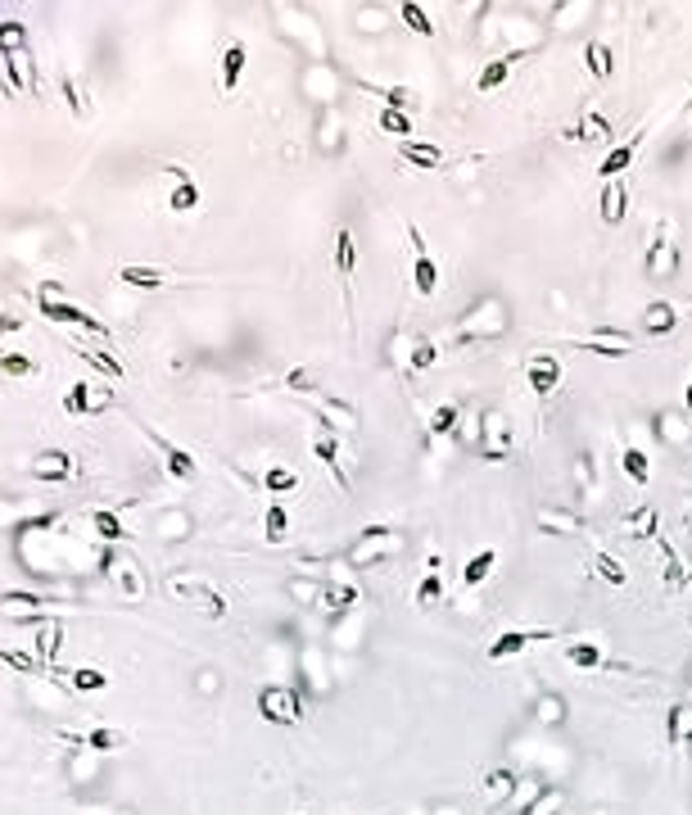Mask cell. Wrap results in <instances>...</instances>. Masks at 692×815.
<instances>
[{"instance_id": "cell-1", "label": "cell", "mask_w": 692, "mask_h": 815, "mask_svg": "<svg viewBox=\"0 0 692 815\" xmlns=\"http://www.w3.org/2000/svg\"><path fill=\"white\" fill-rule=\"evenodd\" d=\"M398 549H403V534H398L394 525H363L358 543L349 549V562H354V567H376V562L394 558Z\"/></svg>"}, {"instance_id": "cell-2", "label": "cell", "mask_w": 692, "mask_h": 815, "mask_svg": "<svg viewBox=\"0 0 692 815\" xmlns=\"http://www.w3.org/2000/svg\"><path fill=\"white\" fill-rule=\"evenodd\" d=\"M37 304H41V317H50V322H59V326H82V331H91L96 340H109V326H104L100 317H91L87 308L59 299V290H54V286H46V290L37 295Z\"/></svg>"}, {"instance_id": "cell-3", "label": "cell", "mask_w": 692, "mask_h": 815, "mask_svg": "<svg viewBox=\"0 0 692 815\" xmlns=\"http://www.w3.org/2000/svg\"><path fill=\"white\" fill-rule=\"evenodd\" d=\"M258 716L271 725H299L304 720V702L295 693V685H263L258 689Z\"/></svg>"}, {"instance_id": "cell-4", "label": "cell", "mask_w": 692, "mask_h": 815, "mask_svg": "<svg viewBox=\"0 0 692 815\" xmlns=\"http://www.w3.org/2000/svg\"><path fill=\"white\" fill-rule=\"evenodd\" d=\"M475 453H479L484 462H507V458H512V422L498 413V408H489V413L479 417Z\"/></svg>"}, {"instance_id": "cell-5", "label": "cell", "mask_w": 692, "mask_h": 815, "mask_svg": "<svg viewBox=\"0 0 692 815\" xmlns=\"http://www.w3.org/2000/svg\"><path fill=\"white\" fill-rule=\"evenodd\" d=\"M407 240H412V281H417V295L435 299L439 295V263L430 258V245H426L417 223H407Z\"/></svg>"}, {"instance_id": "cell-6", "label": "cell", "mask_w": 692, "mask_h": 815, "mask_svg": "<svg viewBox=\"0 0 692 815\" xmlns=\"http://www.w3.org/2000/svg\"><path fill=\"white\" fill-rule=\"evenodd\" d=\"M647 277L652 281H665V277H674V267H679V245L670 240V218H656L652 223V245H647Z\"/></svg>"}, {"instance_id": "cell-7", "label": "cell", "mask_w": 692, "mask_h": 815, "mask_svg": "<svg viewBox=\"0 0 692 815\" xmlns=\"http://www.w3.org/2000/svg\"><path fill=\"white\" fill-rule=\"evenodd\" d=\"M566 345H575V349H584V354H597V358H629V354H638V345H634V335H625V331H593V335H575V340H566Z\"/></svg>"}, {"instance_id": "cell-8", "label": "cell", "mask_w": 692, "mask_h": 815, "mask_svg": "<svg viewBox=\"0 0 692 815\" xmlns=\"http://www.w3.org/2000/svg\"><path fill=\"white\" fill-rule=\"evenodd\" d=\"M525 381H529L534 399L547 403L552 394H557V385H562V358L557 354H529L525 358Z\"/></svg>"}, {"instance_id": "cell-9", "label": "cell", "mask_w": 692, "mask_h": 815, "mask_svg": "<svg viewBox=\"0 0 692 815\" xmlns=\"http://www.w3.org/2000/svg\"><path fill=\"white\" fill-rule=\"evenodd\" d=\"M557 639V630H503L494 643H489V661H507V657H521L525 648H534V643H552Z\"/></svg>"}, {"instance_id": "cell-10", "label": "cell", "mask_w": 692, "mask_h": 815, "mask_svg": "<svg viewBox=\"0 0 692 815\" xmlns=\"http://www.w3.org/2000/svg\"><path fill=\"white\" fill-rule=\"evenodd\" d=\"M643 136H647V127L629 131L620 146H611V155L602 159L597 177H602V181H620V177H625V172H629V164H634V155H638V146H643Z\"/></svg>"}, {"instance_id": "cell-11", "label": "cell", "mask_w": 692, "mask_h": 815, "mask_svg": "<svg viewBox=\"0 0 692 815\" xmlns=\"http://www.w3.org/2000/svg\"><path fill=\"white\" fill-rule=\"evenodd\" d=\"M91 390H96L91 381H73V385H68L63 390V413H73V417H100L104 408L113 403V394H100L96 399Z\"/></svg>"}, {"instance_id": "cell-12", "label": "cell", "mask_w": 692, "mask_h": 815, "mask_svg": "<svg viewBox=\"0 0 692 815\" xmlns=\"http://www.w3.org/2000/svg\"><path fill=\"white\" fill-rule=\"evenodd\" d=\"M146 435H150V444L163 453V462H168V475H177V481H195V475H199V462H195V453H190V449H181V444L163 440L159 431H146Z\"/></svg>"}, {"instance_id": "cell-13", "label": "cell", "mask_w": 692, "mask_h": 815, "mask_svg": "<svg viewBox=\"0 0 692 815\" xmlns=\"http://www.w3.org/2000/svg\"><path fill=\"white\" fill-rule=\"evenodd\" d=\"M597 209H602V223L606 227H620V223L629 218V186H625V177H620V181H602Z\"/></svg>"}, {"instance_id": "cell-14", "label": "cell", "mask_w": 692, "mask_h": 815, "mask_svg": "<svg viewBox=\"0 0 692 815\" xmlns=\"http://www.w3.org/2000/svg\"><path fill=\"white\" fill-rule=\"evenodd\" d=\"M683 313H688L683 304L656 299V304H647V308H643V331H647V335H670V331H679Z\"/></svg>"}, {"instance_id": "cell-15", "label": "cell", "mask_w": 692, "mask_h": 815, "mask_svg": "<svg viewBox=\"0 0 692 815\" xmlns=\"http://www.w3.org/2000/svg\"><path fill=\"white\" fill-rule=\"evenodd\" d=\"M444 553H430V562H426V576H421V584H417V607L421 611H430V607H439L444 602Z\"/></svg>"}, {"instance_id": "cell-16", "label": "cell", "mask_w": 692, "mask_h": 815, "mask_svg": "<svg viewBox=\"0 0 692 815\" xmlns=\"http://www.w3.org/2000/svg\"><path fill=\"white\" fill-rule=\"evenodd\" d=\"M534 525L547 530V534H584V517L571 512V508H538Z\"/></svg>"}, {"instance_id": "cell-17", "label": "cell", "mask_w": 692, "mask_h": 815, "mask_svg": "<svg viewBox=\"0 0 692 815\" xmlns=\"http://www.w3.org/2000/svg\"><path fill=\"white\" fill-rule=\"evenodd\" d=\"M78 466H73V458H68L63 449H46V453H37L32 458V475L37 481H68Z\"/></svg>"}, {"instance_id": "cell-18", "label": "cell", "mask_w": 692, "mask_h": 815, "mask_svg": "<svg viewBox=\"0 0 692 815\" xmlns=\"http://www.w3.org/2000/svg\"><path fill=\"white\" fill-rule=\"evenodd\" d=\"M313 453H317V462L335 475V485H339V490H349V471H344V462H339V440H335L330 431H321V435L313 440Z\"/></svg>"}, {"instance_id": "cell-19", "label": "cell", "mask_w": 692, "mask_h": 815, "mask_svg": "<svg viewBox=\"0 0 692 815\" xmlns=\"http://www.w3.org/2000/svg\"><path fill=\"white\" fill-rule=\"evenodd\" d=\"M354 263H358V249H354V231L344 227L335 236V272H339V290H344V308H349V277H354Z\"/></svg>"}, {"instance_id": "cell-20", "label": "cell", "mask_w": 692, "mask_h": 815, "mask_svg": "<svg viewBox=\"0 0 692 815\" xmlns=\"http://www.w3.org/2000/svg\"><path fill=\"white\" fill-rule=\"evenodd\" d=\"M118 281L131 286V290H163V286H168V272L141 267V263H122V267H118Z\"/></svg>"}, {"instance_id": "cell-21", "label": "cell", "mask_w": 692, "mask_h": 815, "mask_svg": "<svg viewBox=\"0 0 692 815\" xmlns=\"http://www.w3.org/2000/svg\"><path fill=\"white\" fill-rule=\"evenodd\" d=\"M620 525H625L634 539H656V534H661V530H656V525H661V517H656V503H643V508L625 512V517H620Z\"/></svg>"}, {"instance_id": "cell-22", "label": "cell", "mask_w": 692, "mask_h": 815, "mask_svg": "<svg viewBox=\"0 0 692 815\" xmlns=\"http://www.w3.org/2000/svg\"><path fill=\"white\" fill-rule=\"evenodd\" d=\"M566 136H571V141H611L615 131H611V122H606L597 109H584V118H579Z\"/></svg>"}, {"instance_id": "cell-23", "label": "cell", "mask_w": 692, "mask_h": 815, "mask_svg": "<svg viewBox=\"0 0 692 815\" xmlns=\"http://www.w3.org/2000/svg\"><path fill=\"white\" fill-rule=\"evenodd\" d=\"M584 63H588V73H593L597 82H606V78L615 73V50H611L606 41H597V37H593V41L584 46Z\"/></svg>"}, {"instance_id": "cell-24", "label": "cell", "mask_w": 692, "mask_h": 815, "mask_svg": "<svg viewBox=\"0 0 692 815\" xmlns=\"http://www.w3.org/2000/svg\"><path fill=\"white\" fill-rule=\"evenodd\" d=\"M78 358L91 363L96 372H104L109 381H122V376H127V367L118 363V354H109V349H100V345H78Z\"/></svg>"}, {"instance_id": "cell-25", "label": "cell", "mask_w": 692, "mask_h": 815, "mask_svg": "<svg viewBox=\"0 0 692 815\" xmlns=\"http://www.w3.org/2000/svg\"><path fill=\"white\" fill-rule=\"evenodd\" d=\"M566 661H571V666H584V670H597V666H620V661H611V657L602 652V643H584V639L566 643Z\"/></svg>"}, {"instance_id": "cell-26", "label": "cell", "mask_w": 692, "mask_h": 815, "mask_svg": "<svg viewBox=\"0 0 692 815\" xmlns=\"http://www.w3.org/2000/svg\"><path fill=\"white\" fill-rule=\"evenodd\" d=\"M521 55H503V59H489L479 68V78H475V91H498L507 78H512V63H516Z\"/></svg>"}, {"instance_id": "cell-27", "label": "cell", "mask_w": 692, "mask_h": 815, "mask_svg": "<svg viewBox=\"0 0 692 815\" xmlns=\"http://www.w3.org/2000/svg\"><path fill=\"white\" fill-rule=\"evenodd\" d=\"M494 567H498V549H479V553H475V558L462 567V584H466V589L484 584V580L494 576Z\"/></svg>"}, {"instance_id": "cell-28", "label": "cell", "mask_w": 692, "mask_h": 815, "mask_svg": "<svg viewBox=\"0 0 692 815\" xmlns=\"http://www.w3.org/2000/svg\"><path fill=\"white\" fill-rule=\"evenodd\" d=\"M245 41H227L222 50V91H236L240 87V73H245Z\"/></svg>"}, {"instance_id": "cell-29", "label": "cell", "mask_w": 692, "mask_h": 815, "mask_svg": "<svg viewBox=\"0 0 692 815\" xmlns=\"http://www.w3.org/2000/svg\"><path fill=\"white\" fill-rule=\"evenodd\" d=\"M398 159L417 164V168H439L444 164V150L439 146H426V141H398Z\"/></svg>"}, {"instance_id": "cell-30", "label": "cell", "mask_w": 692, "mask_h": 815, "mask_svg": "<svg viewBox=\"0 0 692 815\" xmlns=\"http://www.w3.org/2000/svg\"><path fill=\"white\" fill-rule=\"evenodd\" d=\"M620 466H625V475L634 485H647L652 481V462H647V453L638 449V444H625L620 449Z\"/></svg>"}, {"instance_id": "cell-31", "label": "cell", "mask_w": 692, "mask_h": 815, "mask_svg": "<svg viewBox=\"0 0 692 815\" xmlns=\"http://www.w3.org/2000/svg\"><path fill=\"white\" fill-rule=\"evenodd\" d=\"M656 549H661V562H665V571H661V576H665V589H683V584H688V567L679 562V553L670 549L665 534H656Z\"/></svg>"}, {"instance_id": "cell-32", "label": "cell", "mask_w": 692, "mask_h": 815, "mask_svg": "<svg viewBox=\"0 0 692 815\" xmlns=\"http://www.w3.org/2000/svg\"><path fill=\"white\" fill-rule=\"evenodd\" d=\"M68 743H78V747H96V752H118V747L127 743L118 729H91V734H68Z\"/></svg>"}, {"instance_id": "cell-33", "label": "cell", "mask_w": 692, "mask_h": 815, "mask_svg": "<svg viewBox=\"0 0 692 815\" xmlns=\"http://www.w3.org/2000/svg\"><path fill=\"white\" fill-rule=\"evenodd\" d=\"M593 571H597V576H602L611 589H625V584H629V571H625V562H620V558H611L606 549H597V553H593Z\"/></svg>"}, {"instance_id": "cell-34", "label": "cell", "mask_w": 692, "mask_h": 815, "mask_svg": "<svg viewBox=\"0 0 692 815\" xmlns=\"http://www.w3.org/2000/svg\"><path fill=\"white\" fill-rule=\"evenodd\" d=\"M439 358H444V354H439V340H430V335H417V340H412V358H407V363L417 367V372L439 367Z\"/></svg>"}, {"instance_id": "cell-35", "label": "cell", "mask_w": 692, "mask_h": 815, "mask_svg": "<svg viewBox=\"0 0 692 815\" xmlns=\"http://www.w3.org/2000/svg\"><path fill=\"white\" fill-rule=\"evenodd\" d=\"M68 685H73L78 693H104L109 689V675L96 670V666H78L73 675H68Z\"/></svg>"}, {"instance_id": "cell-36", "label": "cell", "mask_w": 692, "mask_h": 815, "mask_svg": "<svg viewBox=\"0 0 692 815\" xmlns=\"http://www.w3.org/2000/svg\"><path fill=\"white\" fill-rule=\"evenodd\" d=\"M398 19L417 32V37H435V23H430V14H426V5H417V0H403L398 5Z\"/></svg>"}, {"instance_id": "cell-37", "label": "cell", "mask_w": 692, "mask_h": 815, "mask_svg": "<svg viewBox=\"0 0 692 815\" xmlns=\"http://www.w3.org/2000/svg\"><path fill=\"white\" fill-rule=\"evenodd\" d=\"M512 788H521V779H516V770H507V766L484 775V797H489V802H503Z\"/></svg>"}, {"instance_id": "cell-38", "label": "cell", "mask_w": 692, "mask_h": 815, "mask_svg": "<svg viewBox=\"0 0 692 815\" xmlns=\"http://www.w3.org/2000/svg\"><path fill=\"white\" fill-rule=\"evenodd\" d=\"M367 91H376L380 100H385V109H398V113H407V109H417V91H407V87H371V82H363Z\"/></svg>"}, {"instance_id": "cell-39", "label": "cell", "mask_w": 692, "mask_h": 815, "mask_svg": "<svg viewBox=\"0 0 692 815\" xmlns=\"http://www.w3.org/2000/svg\"><path fill=\"white\" fill-rule=\"evenodd\" d=\"M457 422H462V408L457 403H439L435 413H430V435H457Z\"/></svg>"}, {"instance_id": "cell-40", "label": "cell", "mask_w": 692, "mask_h": 815, "mask_svg": "<svg viewBox=\"0 0 692 815\" xmlns=\"http://www.w3.org/2000/svg\"><path fill=\"white\" fill-rule=\"evenodd\" d=\"M168 209H172V214H190V209H199V186H195L190 177L172 186V195H168Z\"/></svg>"}, {"instance_id": "cell-41", "label": "cell", "mask_w": 692, "mask_h": 815, "mask_svg": "<svg viewBox=\"0 0 692 815\" xmlns=\"http://www.w3.org/2000/svg\"><path fill=\"white\" fill-rule=\"evenodd\" d=\"M28 55V28L19 23V19H10V23H0V55Z\"/></svg>"}, {"instance_id": "cell-42", "label": "cell", "mask_w": 692, "mask_h": 815, "mask_svg": "<svg viewBox=\"0 0 692 815\" xmlns=\"http://www.w3.org/2000/svg\"><path fill=\"white\" fill-rule=\"evenodd\" d=\"M263 485H267V494H295V490H299V475H295L290 466H267Z\"/></svg>"}, {"instance_id": "cell-43", "label": "cell", "mask_w": 692, "mask_h": 815, "mask_svg": "<svg viewBox=\"0 0 692 815\" xmlns=\"http://www.w3.org/2000/svg\"><path fill=\"white\" fill-rule=\"evenodd\" d=\"M376 122H380V131L398 136V141H412V131H417V127H412V113H398V109H380Z\"/></svg>"}, {"instance_id": "cell-44", "label": "cell", "mask_w": 692, "mask_h": 815, "mask_svg": "<svg viewBox=\"0 0 692 815\" xmlns=\"http://www.w3.org/2000/svg\"><path fill=\"white\" fill-rule=\"evenodd\" d=\"M321 408H326V417H330V426H335V431H354V426H358V413H354L349 403H339V399H330V394H326V399H321Z\"/></svg>"}, {"instance_id": "cell-45", "label": "cell", "mask_w": 692, "mask_h": 815, "mask_svg": "<svg viewBox=\"0 0 692 815\" xmlns=\"http://www.w3.org/2000/svg\"><path fill=\"white\" fill-rule=\"evenodd\" d=\"M358 602V589L354 584H326V593H321V607L326 611H349Z\"/></svg>"}, {"instance_id": "cell-46", "label": "cell", "mask_w": 692, "mask_h": 815, "mask_svg": "<svg viewBox=\"0 0 692 815\" xmlns=\"http://www.w3.org/2000/svg\"><path fill=\"white\" fill-rule=\"evenodd\" d=\"M286 530H290L286 508H281V503H271V508H267V517H263V534H267V543H281V539H286Z\"/></svg>"}, {"instance_id": "cell-47", "label": "cell", "mask_w": 692, "mask_h": 815, "mask_svg": "<svg viewBox=\"0 0 692 815\" xmlns=\"http://www.w3.org/2000/svg\"><path fill=\"white\" fill-rule=\"evenodd\" d=\"M59 91H63V105H68V113H73V118H82V122H87V118L96 113V109H91V105L82 100V91L73 87V78H68V73L59 78Z\"/></svg>"}, {"instance_id": "cell-48", "label": "cell", "mask_w": 692, "mask_h": 815, "mask_svg": "<svg viewBox=\"0 0 692 815\" xmlns=\"http://www.w3.org/2000/svg\"><path fill=\"white\" fill-rule=\"evenodd\" d=\"M0 372L5 376H14V381H23V376H37V358H28V354H0Z\"/></svg>"}, {"instance_id": "cell-49", "label": "cell", "mask_w": 692, "mask_h": 815, "mask_svg": "<svg viewBox=\"0 0 692 815\" xmlns=\"http://www.w3.org/2000/svg\"><path fill=\"white\" fill-rule=\"evenodd\" d=\"M683 716H688V702H674L665 716V743L670 747H683Z\"/></svg>"}, {"instance_id": "cell-50", "label": "cell", "mask_w": 692, "mask_h": 815, "mask_svg": "<svg viewBox=\"0 0 692 815\" xmlns=\"http://www.w3.org/2000/svg\"><path fill=\"white\" fill-rule=\"evenodd\" d=\"M0 661L14 666V670H23V675H41V657H28L19 648H0Z\"/></svg>"}, {"instance_id": "cell-51", "label": "cell", "mask_w": 692, "mask_h": 815, "mask_svg": "<svg viewBox=\"0 0 692 815\" xmlns=\"http://www.w3.org/2000/svg\"><path fill=\"white\" fill-rule=\"evenodd\" d=\"M91 525H96L100 539H127V530H122V521L113 512H91Z\"/></svg>"}, {"instance_id": "cell-52", "label": "cell", "mask_w": 692, "mask_h": 815, "mask_svg": "<svg viewBox=\"0 0 692 815\" xmlns=\"http://www.w3.org/2000/svg\"><path fill=\"white\" fill-rule=\"evenodd\" d=\"M543 788H547V784L525 779V784H521V802H512V815H529V811H534V802L543 797Z\"/></svg>"}, {"instance_id": "cell-53", "label": "cell", "mask_w": 692, "mask_h": 815, "mask_svg": "<svg viewBox=\"0 0 692 815\" xmlns=\"http://www.w3.org/2000/svg\"><path fill=\"white\" fill-rule=\"evenodd\" d=\"M557 811H562V788H543V797L534 802L529 815H557Z\"/></svg>"}, {"instance_id": "cell-54", "label": "cell", "mask_w": 692, "mask_h": 815, "mask_svg": "<svg viewBox=\"0 0 692 815\" xmlns=\"http://www.w3.org/2000/svg\"><path fill=\"white\" fill-rule=\"evenodd\" d=\"M286 385H290V390H313V372H308V367H295V372L286 376Z\"/></svg>"}, {"instance_id": "cell-55", "label": "cell", "mask_w": 692, "mask_h": 815, "mask_svg": "<svg viewBox=\"0 0 692 815\" xmlns=\"http://www.w3.org/2000/svg\"><path fill=\"white\" fill-rule=\"evenodd\" d=\"M28 326V317H19V313H0V331H23Z\"/></svg>"}, {"instance_id": "cell-56", "label": "cell", "mask_w": 692, "mask_h": 815, "mask_svg": "<svg viewBox=\"0 0 692 815\" xmlns=\"http://www.w3.org/2000/svg\"><path fill=\"white\" fill-rule=\"evenodd\" d=\"M5 602H28V607H41V598H32V593H0V607Z\"/></svg>"}, {"instance_id": "cell-57", "label": "cell", "mask_w": 692, "mask_h": 815, "mask_svg": "<svg viewBox=\"0 0 692 815\" xmlns=\"http://www.w3.org/2000/svg\"><path fill=\"white\" fill-rule=\"evenodd\" d=\"M683 747H692V702H688V716H683Z\"/></svg>"}, {"instance_id": "cell-58", "label": "cell", "mask_w": 692, "mask_h": 815, "mask_svg": "<svg viewBox=\"0 0 692 815\" xmlns=\"http://www.w3.org/2000/svg\"><path fill=\"white\" fill-rule=\"evenodd\" d=\"M683 408L692 413V376H688V385H683Z\"/></svg>"}, {"instance_id": "cell-59", "label": "cell", "mask_w": 692, "mask_h": 815, "mask_svg": "<svg viewBox=\"0 0 692 815\" xmlns=\"http://www.w3.org/2000/svg\"><path fill=\"white\" fill-rule=\"evenodd\" d=\"M688 580H692V567H688Z\"/></svg>"}, {"instance_id": "cell-60", "label": "cell", "mask_w": 692, "mask_h": 815, "mask_svg": "<svg viewBox=\"0 0 692 815\" xmlns=\"http://www.w3.org/2000/svg\"><path fill=\"white\" fill-rule=\"evenodd\" d=\"M688 626H692V617H688Z\"/></svg>"}]
</instances>
